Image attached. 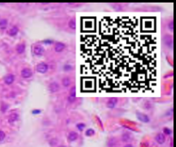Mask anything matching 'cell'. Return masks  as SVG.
Instances as JSON below:
<instances>
[{"instance_id": "cell-12", "label": "cell", "mask_w": 176, "mask_h": 147, "mask_svg": "<svg viewBox=\"0 0 176 147\" xmlns=\"http://www.w3.org/2000/svg\"><path fill=\"white\" fill-rule=\"evenodd\" d=\"M16 51L17 54H23V53L26 51V42H21L19 44L16 45Z\"/></svg>"}, {"instance_id": "cell-8", "label": "cell", "mask_w": 176, "mask_h": 147, "mask_svg": "<svg viewBox=\"0 0 176 147\" xmlns=\"http://www.w3.org/2000/svg\"><path fill=\"white\" fill-rule=\"evenodd\" d=\"M136 114H137V118H138L140 121H142L143 123H149L150 121V118H149V116L148 115V114L141 113L139 111H137Z\"/></svg>"}, {"instance_id": "cell-19", "label": "cell", "mask_w": 176, "mask_h": 147, "mask_svg": "<svg viewBox=\"0 0 176 147\" xmlns=\"http://www.w3.org/2000/svg\"><path fill=\"white\" fill-rule=\"evenodd\" d=\"M68 26L71 29H76L77 28V22H76V19L75 18H71L68 23Z\"/></svg>"}, {"instance_id": "cell-6", "label": "cell", "mask_w": 176, "mask_h": 147, "mask_svg": "<svg viewBox=\"0 0 176 147\" xmlns=\"http://www.w3.org/2000/svg\"><path fill=\"white\" fill-rule=\"evenodd\" d=\"M54 51L57 53H61L66 48V44L62 41H57L54 43Z\"/></svg>"}, {"instance_id": "cell-22", "label": "cell", "mask_w": 176, "mask_h": 147, "mask_svg": "<svg viewBox=\"0 0 176 147\" xmlns=\"http://www.w3.org/2000/svg\"><path fill=\"white\" fill-rule=\"evenodd\" d=\"M63 70L66 72H71V71L73 70V66L71 64H65V65H64V66H63Z\"/></svg>"}, {"instance_id": "cell-7", "label": "cell", "mask_w": 176, "mask_h": 147, "mask_svg": "<svg viewBox=\"0 0 176 147\" xmlns=\"http://www.w3.org/2000/svg\"><path fill=\"white\" fill-rule=\"evenodd\" d=\"M60 90V84L56 81L51 82L48 84V90L51 93H57Z\"/></svg>"}, {"instance_id": "cell-32", "label": "cell", "mask_w": 176, "mask_h": 147, "mask_svg": "<svg viewBox=\"0 0 176 147\" xmlns=\"http://www.w3.org/2000/svg\"><path fill=\"white\" fill-rule=\"evenodd\" d=\"M124 147H133V145H132L131 144H125Z\"/></svg>"}, {"instance_id": "cell-25", "label": "cell", "mask_w": 176, "mask_h": 147, "mask_svg": "<svg viewBox=\"0 0 176 147\" xmlns=\"http://www.w3.org/2000/svg\"><path fill=\"white\" fill-rule=\"evenodd\" d=\"M95 130L94 129H92V128H89V129H87V131H86V133H85V134L86 136H88V137H91V136H93L95 134Z\"/></svg>"}, {"instance_id": "cell-1", "label": "cell", "mask_w": 176, "mask_h": 147, "mask_svg": "<svg viewBox=\"0 0 176 147\" xmlns=\"http://www.w3.org/2000/svg\"><path fill=\"white\" fill-rule=\"evenodd\" d=\"M135 19V18H134ZM93 26V25H92ZM82 37L83 73L106 91L148 90L155 81L156 39L141 20L124 18L120 47H116L105 18Z\"/></svg>"}, {"instance_id": "cell-27", "label": "cell", "mask_w": 176, "mask_h": 147, "mask_svg": "<svg viewBox=\"0 0 176 147\" xmlns=\"http://www.w3.org/2000/svg\"><path fill=\"white\" fill-rule=\"evenodd\" d=\"M5 133H4V131H2V130H0V141H3V140L5 139Z\"/></svg>"}, {"instance_id": "cell-23", "label": "cell", "mask_w": 176, "mask_h": 147, "mask_svg": "<svg viewBox=\"0 0 176 147\" xmlns=\"http://www.w3.org/2000/svg\"><path fill=\"white\" fill-rule=\"evenodd\" d=\"M85 127H86V125H85V123H83V122H78L77 124L76 125L77 129V130H79L80 132L83 131L84 128H85Z\"/></svg>"}, {"instance_id": "cell-28", "label": "cell", "mask_w": 176, "mask_h": 147, "mask_svg": "<svg viewBox=\"0 0 176 147\" xmlns=\"http://www.w3.org/2000/svg\"><path fill=\"white\" fill-rule=\"evenodd\" d=\"M163 134L165 135H170L171 134V130L169 128H167V127H165V128L163 129Z\"/></svg>"}, {"instance_id": "cell-13", "label": "cell", "mask_w": 176, "mask_h": 147, "mask_svg": "<svg viewBox=\"0 0 176 147\" xmlns=\"http://www.w3.org/2000/svg\"><path fill=\"white\" fill-rule=\"evenodd\" d=\"M118 104V99L117 98H110L106 102V108L109 109H114Z\"/></svg>"}, {"instance_id": "cell-30", "label": "cell", "mask_w": 176, "mask_h": 147, "mask_svg": "<svg viewBox=\"0 0 176 147\" xmlns=\"http://www.w3.org/2000/svg\"><path fill=\"white\" fill-rule=\"evenodd\" d=\"M43 42L46 43V44H53V43H54L53 40H46Z\"/></svg>"}, {"instance_id": "cell-10", "label": "cell", "mask_w": 176, "mask_h": 147, "mask_svg": "<svg viewBox=\"0 0 176 147\" xmlns=\"http://www.w3.org/2000/svg\"><path fill=\"white\" fill-rule=\"evenodd\" d=\"M19 31H20V29H19L18 25H13L10 29L8 30V34L11 37H15L18 34Z\"/></svg>"}, {"instance_id": "cell-11", "label": "cell", "mask_w": 176, "mask_h": 147, "mask_svg": "<svg viewBox=\"0 0 176 147\" xmlns=\"http://www.w3.org/2000/svg\"><path fill=\"white\" fill-rule=\"evenodd\" d=\"M19 117H20V115L17 112H13L8 116V121L10 124H13V123L16 122L19 120Z\"/></svg>"}, {"instance_id": "cell-16", "label": "cell", "mask_w": 176, "mask_h": 147, "mask_svg": "<svg viewBox=\"0 0 176 147\" xmlns=\"http://www.w3.org/2000/svg\"><path fill=\"white\" fill-rule=\"evenodd\" d=\"M78 139V133L76 132H70L68 134V140L70 142H74Z\"/></svg>"}, {"instance_id": "cell-15", "label": "cell", "mask_w": 176, "mask_h": 147, "mask_svg": "<svg viewBox=\"0 0 176 147\" xmlns=\"http://www.w3.org/2000/svg\"><path fill=\"white\" fill-rule=\"evenodd\" d=\"M71 77H63V79H62V85H63V87L64 88H68V87H70L71 86Z\"/></svg>"}, {"instance_id": "cell-4", "label": "cell", "mask_w": 176, "mask_h": 147, "mask_svg": "<svg viewBox=\"0 0 176 147\" xmlns=\"http://www.w3.org/2000/svg\"><path fill=\"white\" fill-rule=\"evenodd\" d=\"M33 53L34 54L37 56V57H41V56L44 55L45 53V48L42 45L40 44H36L34 46L33 48Z\"/></svg>"}, {"instance_id": "cell-5", "label": "cell", "mask_w": 176, "mask_h": 147, "mask_svg": "<svg viewBox=\"0 0 176 147\" xmlns=\"http://www.w3.org/2000/svg\"><path fill=\"white\" fill-rule=\"evenodd\" d=\"M20 75L23 78L29 79V78H30V77H32V76H33V71L29 67H24L21 70Z\"/></svg>"}, {"instance_id": "cell-3", "label": "cell", "mask_w": 176, "mask_h": 147, "mask_svg": "<svg viewBox=\"0 0 176 147\" xmlns=\"http://www.w3.org/2000/svg\"><path fill=\"white\" fill-rule=\"evenodd\" d=\"M163 40V43L165 45V47H167L168 48H170L172 49L173 48V36L172 34H165L162 38Z\"/></svg>"}, {"instance_id": "cell-26", "label": "cell", "mask_w": 176, "mask_h": 147, "mask_svg": "<svg viewBox=\"0 0 176 147\" xmlns=\"http://www.w3.org/2000/svg\"><path fill=\"white\" fill-rule=\"evenodd\" d=\"M168 27L169 30H170L171 32H173V19H171V20L169 21V23L168 24Z\"/></svg>"}, {"instance_id": "cell-9", "label": "cell", "mask_w": 176, "mask_h": 147, "mask_svg": "<svg viewBox=\"0 0 176 147\" xmlns=\"http://www.w3.org/2000/svg\"><path fill=\"white\" fill-rule=\"evenodd\" d=\"M15 79H16L15 75L12 74V73H9V74H7L4 77V82L6 85H11V84L15 82Z\"/></svg>"}, {"instance_id": "cell-31", "label": "cell", "mask_w": 176, "mask_h": 147, "mask_svg": "<svg viewBox=\"0 0 176 147\" xmlns=\"http://www.w3.org/2000/svg\"><path fill=\"white\" fill-rule=\"evenodd\" d=\"M32 113H33L34 114H40V110H38V109H36V110H33V111H32Z\"/></svg>"}, {"instance_id": "cell-14", "label": "cell", "mask_w": 176, "mask_h": 147, "mask_svg": "<svg viewBox=\"0 0 176 147\" xmlns=\"http://www.w3.org/2000/svg\"><path fill=\"white\" fill-rule=\"evenodd\" d=\"M156 141L159 144H162L166 141V136H165L162 133H157L156 136Z\"/></svg>"}, {"instance_id": "cell-21", "label": "cell", "mask_w": 176, "mask_h": 147, "mask_svg": "<svg viewBox=\"0 0 176 147\" xmlns=\"http://www.w3.org/2000/svg\"><path fill=\"white\" fill-rule=\"evenodd\" d=\"M68 97H71V98H72V99H77V93H76V87H75V86L71 89L70 94H69Z\"/></svg>"}, {"instance_id": "cell-17", "label": "cell", "mask_w": 176, "mask_h": 147, "mask_svg": "<svg viewBox=\"0 0 176 147\" xmlns=\"http://www.w3.org/2000/svg\"><path fill=\"white\" fill-rule=\"evenodd\" d=\"M8 19L7 18H1L0 19V29L4 30L6 29L8 26Z\"/></svg>"}, {"instance_id": "cell-29", "label": "cell", "mask_w": 176, "mask_h": 147, "mask_svg": "<svg viewBox=\"0 0 176 147\" xmlns=\"http://www.w3.org/2000/svg\"><path fill=\"white\" fill-rule=\"evenodd\" d=\"M8 108H9V106L7 105V104H5V105H4L3 107H2V109H1V110H2V112H6V110L8 109Z\"/></svg>"}, {"instance_id": "cell-18", "label": "cell", "mask_w": 176, "mask_h": 147, "mask_svg": "<svg viewBox=\"0 0 176 147\" xmlns=\"http://www.w3.org/2000/svg\"><path fill=\"white\" fill-rule=\"evenodd\" d=\"M131 133H126V132H125V133H123L122 135H121V140H122L123 142H128L131 139Z\"/></svg>"}, {"instance_id": "cell-24", "label": "cell", "mask_w": 176, "mask_h": 147, "mask_svg": "<svg viewBox=\"0 0 176 147\" xmlns=\"http://www.w3.org/2000/svg\"><path fill=\"white\" fill-rule=\"evenodd\" d=\"M116 144V139L115 138H111L107 141V146L108 147H114Z\"/></svg>"}, {"instance_id": "cell-20", "label": "cell", "mask_w": 176, "mask_h": 147, "mask_svg": "<svg viewBox=\"0 0 176 147\" xmlns=\"http://www.w3.org/2000/svg\"><path fill=\"white\" fill-rule=\"evenodd\" d=\"M153 107H154V105L150 101H144V103H143V108H144V109H146V110H151L152 109H153Z\"/></svg>"}, {"instance_id": "cell-2", "label": "cell", "mask_w": 176, "mask_h": 147, "mask_svg": "<svg viewBox=\"0 0 176 147\" xmlns=\"http://www.w3.org/2000/svg\"><path fill=\"white\" fill-rule=\"evenodd\" d=\"M35 70L38 73L40 74H45L48 72L49 70V65L46 62H40L35 66Z\"/></svg>"}]
</instances>
